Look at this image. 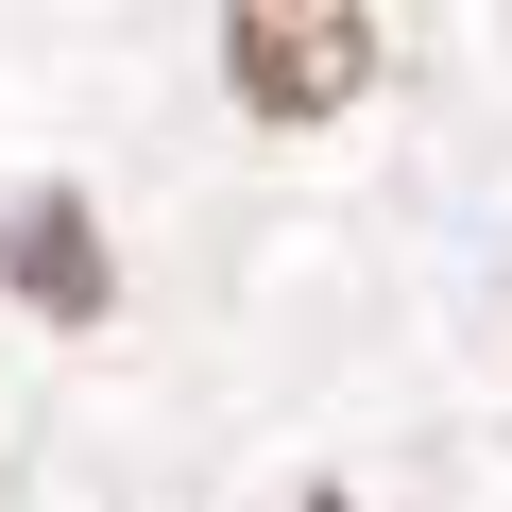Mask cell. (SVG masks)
<instances>
[{
	"instance_id": "obj_1",
	"label": "cell",
	"mask_w": 512,
	"mask_h": 512,
	"mask_svg": "<svg viewBox=\"0 0 512 512\" xmlns=\"http://www.w3.org/2000/svg\"><path fill=\"white\" fill-rule=\"evenodd\" d=\"M222 69H239V103L256 120H325V103H359L376 86V18H342V0H308V18H222Z\"/></svg>"
},
{
	"instance_id": "obj_2",
	"label": "cell",
	"mask_w": 512,
	"mask_h": 512,
	"mask_svg": "<svg viewBox=\"0 0 512 512\" xmlns=\"http://www.w3.org/2000/svg\"><path fill=\"white\" fill-rule=\"evenodd\" d=\"M18 291H35V308H103V239H86L69 205H18Z\"/></svg>"
}]
</instances>
